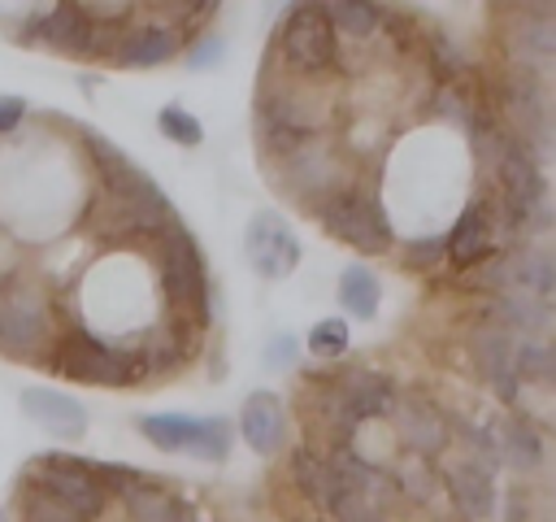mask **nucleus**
I'll use <instances>...</instances> for the list:
<instances>
[{
	"label": "nucleus",
	"mask_w": 556,
	"mask_h": 522,
	"mask_svg": "<svg viewBox=\"0 0 556 522\" xmlns=\"http://www.w3.org/2000/svg\"><path fill=\"white\" fill-rule=\"evenodd\" d=\"M174 222V204L165 200V191L143 174V170H122L117 178L104 183V226L100 235L109 244L122 239H161Z\"/></svg>",
	"instance_id": "obj_1"
},
{
	"label": "nucleus",
	"mask_w": 556,
	"mask_h": 522,
	"mask_svg": "<svg viewBox=\"0 0 556 522\" xmlns=\"http://www.w3.org/2000/svg\"><path fill=\"white\" fill-rule=\"evenodd\" d=\"M56 344L52 304L39 283L9 274L0 287V352L17 361H35Z\"/></svg>",
	"instance_id": "obj_2"
},
{
	"label": "nucleus",
	"mask_w": 556,
	"mask_h": 522,
	"mask_svg": "<svg viewBox=\"0 0 556 522\" xmlns=\"http://www.w3.org/2000/svg\"><path fill=\"white\" fill-rule=\"evenodd\" d=\"M278 52L287 65V78L295 83H321L339 65V39L326 22V4H295L287 9L278 26Z\"/></svg>",
	"instance_id": "obj_3"
},
{
	"label": "nucleus",
	"mask_w": 556,
	"mask_h": 522,
	"mask_svg": "<svg viewBox=\"0 0 556 522\" xmlns=\"http://www.w3.org/2000/svg\"><path fill=\"white\" fill-rule=\"evenodd\" d=\"M52 370L70 383H87V387H135L139 361L126 348H113L96 335H87L83 326H70L65 335H56L52 344Z\"/></svg>",
	"instance_id": "obj_4"
},
{
	"label": "nucleus",
	"mask_w": 556,
	"mask_h": 522,
	"mask_svg": "<svg viewBox=\"0 0 556 522\" xmlns=\"http://www.w3.org/2000/svg\"><path fill=\"white\" fill-rule=\"evenodd\" d=\"M126 26H100L83 4H56V9H43L26 22V35L22 39H39L74 61H96V57H113L117 39H122Z\"/></svg>",
	"instance_id": "obj_5"
},
{
	"label": "nucleus",
	"mask_w": 556,
	"mask_h": 522,
	"mask_svg": "<svg viewBox=\"0 0 556 522\" xmlns=\"http://www.w3.org/2000/svg\"><path fill=\"white\" fill-rule=\"evenodd\" d=\"M156 278L161 291L169 300V309H178L182 318H191L195 326H204V309H208V270L200 261V248L187 231L169 226L161 235L156 248Z\"/></svg>",
	"instance_id": "obj_6"
},
{
	"label": "nucleus",
	"mask_w": 556,
	"mask_h": 522,
	"mask_svg": "<svg viewBox=\"0 0 556 522\" xmlns=\"http://www.w3.org/2000/svg\"><path fill=\"white\" fill-rule=\"evenodd\" d=\"M26 474L35 478V496L52 500L56 509H65V513L78 518V522H96V518H104V509H109V496H104V487L96 483L91 461H78V457H70V452H52V457H39Z\"/></svg>",
	"instance_id": "obj_7"
},
{
	"label": "nucleus",
	"mask_w": 556,
	"mask_h": 522,
	"mask_svg": "<svg viewBox=\"0 0 556 522\" xmlns=\"http://www.w3.org/2000/svg\"><path fill=\"white\" fill-rule=\"evenodd\" d=\"M317 222L326 226V235H334L339 244H352L356 252H387L391 248V226H387V213H382V200L374 187L343 183L326 200Z\"/></svg>",
	"instance_id": "obj_8"
},
{
	"label": "nucleus",
	"mask_w": 556,
	"mask_h": 522,
	"mask_svg": "<svg viewBox=\"0 0 556 522\" xmlns=\"http://www.w3.org/2000/svg\"><path fill=\"white\" fill-rule=\"evenodd\" d=\"M256 117L269 122L274 130L291 135V139H317L330 126V100L295 78H265L261 100H256Z\"/></svg>",
	"instance_id": "obj_9"
},
{
	"label": "nucleus",
	"mask_w": 556,
	"mask_h": 522,
	"mask_svg": "<svg viewBox=\"0 0 556 522\" xmlns=\"http://www.w3.org/2000/svg\"><path fill=\"white\" fill-rule=\"evenodd\" d=\"M278 170H282V178H287L291 200H300L304 213H313V217H317V213L326 209V200L343 187V165H339V152L330 148L326 135L300 139L287 157H278Z\"/></svg>",
	"instance_id": "obj_10"
},
{
	"label": "nucleus",
	"mask_w": 556,
	"mask_h": 522,
	"mask_svg": "<svg viewBox=\"0 0 556 522\" xmlns=\"http://www.w3.org/2000/svg\"><path fill=\"white\" fill-rule=\"evenodd\" d=\"M139 435L161 452H195L204 461H226L230 426L222 418H191V413H143L135 418Z\"/></svg>",
	"instance_id": "obj_11"
},
{
	"label": "nucleus",
	"mask_w": 556,
	"mask_h": 522,
	"mask_svg": "<svg viewBox=\"0 0 556 522\" xmlns=\"http://www.w3.org/2000/svg\"><path fill=\"white\" fill-rule=\"evenodd\" d=\"M243 252H248V265H252L261 278H269V283L287 278V274L300 265V239H295L291 222H287L278 209L252 213V222H248V231H243Z\"/></svg>",
	"instance_id": "obj_12"
},
{
	"label": "nucleus",
	"mask_w": 556,
	"mask_h": 522,
	"mask_svg": "<svg viewBox=\"0 0 556 522\" xmlns=\"http://www.w3.org/2000/svg\"><path fill=\"white\" fill-rule=\"evenodd\" d=\"M495 248H500V209H495L486 196H478V200H469V204L460 209L456 226L447 231L443 257H447L456 270H469V265L486 261Z\"/></svg>",
	"instance_id": "obj_13"
},
{
	"label": "nucleus",
	"mask_w": 556,
	"mask_h": 522,
	"mask_svg": "<svg viewBox=\"0 0 556 522\" xmlns=\"http://www.w3.org/2000/svg\"><path fill=\"white\" fill-rule=\"evenodd\" d=\"M178 52H182V30L148 22V26H126L109 61L122 65V70H152V65L174 61Z\"/></svg>",
	"instance_id": "obj_14"
},
{
	"label": "nucleus",
	"mask_w": 556,
	"mask_h": 522,
	"mask_svg": "<svg viewBox=\"0 0 556 522\" xmlns=\"http://www.w3.org/2000/svg\"><path fill=\"white\" fill-rule=\"evenodd\" d=\"M22 413L43 426L52 439H65V444H78L87 435V409L65 396V391H52V387H26L22 391Z\"/></svg>",
	"instance_id": "obj_15"
},
{
	"label": "nucleus",
	"mask_w": 556,
	"mask_h": 522,
	"mask_svg": "<svg viewBox=\"0 0 556 522\" xmlns=\"http://www.w3.org/2000/svg\"><path fill=\"white\" fill-rule=\"evenodd\" d=\"M473 361H478V374L486 378V387H491L504 405H517V400H521V378H517L513 335H508V331L482 326V331L473 335Z\"/></svg>",
	"instance_id": "obj_16"
},
{
	"label": "nucleus",
	"mask_w": 556,
	"mask_h": 522,
	"mask_svg": "<svg viewBox=\"0 0 556 522\" xmlns=\"http://www.w3.org/2000/svg\"><path fill=\"white\" fill-rule=\"evenodd\" d=\"M239 435L252 452H278L282 439H287V405L274 396V391H252L239 409Z\"/></svg>",
	"instance_id": "obj_17"
},
{
	"label": "nucleus",
	"mask_w": 556,
	"mask_h": 522,
	"mask_svg": "<svg viewBox=\"0 0 556 522\" xmlns=\"http://www.w3.org/2000/svg\"><path fill=\"white\" fill-rule=\"evenodd\" d=\"M395 435H400V444L408 448V457H434V452H443V444H447V422L439 418V409H430L417 391L400 405L395 400Z\"/></svg>",
	"instance_id": "obj_18"
},
{
	"label": "nucleus",
	"mask_w": 556,
	"mask_h": 522,
	"mask_svg": "<svg viewBox=\"0 0 556 522\" xmlns=\"http://www.w3.org/2000/svg\"><path fill=\"white\" fill-rule=\"evenodd\" d=\"M443 487H447L452 505L460 509V518H469V522H486V518L495 513V474L482 470L478 461L460 457V461L443 474Z\"/></svg>",
	"instance_id": "obj_19"
},
{
	"label": "nucleus",
	"mask_w": 556,
	"mask_h": 522,
	"mask_svg": "<svg viewBox=\"0 0 556 522\" xmlns=\"http://www.w3.org/2000/svg\"><path fill=\"white\" fill-rule=\"evenodd\" d=\"M491 431H495L500 465H508L517 474H534L543 465V435H539V426L530 418H504Z\"/></svg>",
	"instance_id": "obj_20"
},
{
	"label": "nucleus",
	"mask_w": 556,
	"mask_h": 522,
	"mask_svg": "<svg viewBox=\"0 0 556 522\" xmlns=\"http://www.w3.org/2000/svg\"><path fill=\"white\" fill-rule=\"evenodd\" d=\"M291 483L300 487L304 500H313L317 509H330V500H334V474H330V461L317 457L313 448H295L291 452Z\"/></svg>",
	"instance_id": "obj_21"
},
{
	"label": "nucleus",
	"mask_w": 556,
	"mask_h": 522,
	"mask_svg": "<svg viewBox=\"0 0 556 522\" xmlns=\"http://www.w3.org/2000/svg\"><path fill=\"white\" fill-rule=\"evenodd\" d=\"M339 304H343V313H352V318H361V322H369L374 313H378V300H382V283H378V274L369 270V265H348L343 274H339Z\"/></svg>",
	"instance_id": "obj_22"
},
{
	"label": "nucleus",
	"mask_w": 556,
	"mask_h": 522,
	"mask_svg": "<svg viewBox=\"0 0 556 522\" xmlns=\"http://www.w3.org/2000/svg\"><path fill=\"white\" fill-rule=\"evenodd\" d=\"M122 513L126 522H195L191 509H182L169 492L161 487H139V492H126L122 496Z\"/></svg>",
	"instance_id": "obj_23"
},
{
	"label": "nucleus",
	"mask_w": 556,
	"mask_h": 522,
	"mask_svg": "<svg viewBox=\"0 0 556 522\" xmlns=\"http://www.w3.org/2000/svg\"><path fill=\"white\" fill-rule=\"evenodd\" d=\"M326 22L339 35L348 39H374L378 26H382V9L378 4H365V0H339V4H326Z\"/></svg>",
	"instance_id": "obj_24"
},
{
	"label": "nucleus",
	"mask_w": 556,
	"mask_h": 522,
	"mask_svg": "<svg viewBox=\"0 0 556 522\" xmlns=\"http://www.w3.org/2000/svg\"><path fill=\"white\" fill-rule=\"evenodd\" d=\"M156 126H161V135H165V139H174V144H182V148H195V144L204 139L200 117H195V113H187L182 104H161Z\"/></svg>",
	"instance_id": "obj_25"
},
{
	"label": "nucleus",
	"mask_w": 556,
	"mask_h": 522,
	"mask_svg": "<svg viewBox=\"0 0 556 522\" xmlns=\"http://www.w3.org/2000/svg\"><path fill=\"white\" fill-rule=\"evenodd\" d=\"M91 474H96V483L104 487V496H126V492H139V487H152L156 478H148L143 470H130V465H117V461H100V465H91Z\"/></svg>",
	"instance_id": "obj_26"
},
{
	"label": "nucleus",
	"mask_w": 556,
	"mask_h": 522,
	"mask_svg": "<svg viewBox=\"0 0 556 522\" xmlns=\"http://www.w3.org/2000/svg\"><path fill=\"white\" fill-rule=\"evenodd\" d=\"M395 487H400L408 500L426 505V500L434 496V470H430V461H426V457H404L400 470H395Z\"/></svg>",
	"instance_id": "obj_27"
},
{
	"label": "nucleus",
	"mask_w": 556,
	"mask_h": 522,
	"mask_svg": "<svg viewBox=\"0 0 556 522\" xmlns=\"http://www.w3.org/2000/svg\"><path fill=\"white\" fill-rule=\"evenodd\" d=\"M308 352L313 357H321V361H334V357H343L348 352V322L343 318H326V322H317L313 331H308Z\"/></svg>",
	"instance_id": "obj_28"
},
{
	"label": "nucleus",
	"mask_w": 556,
	"mask_h": 522,
	"mask_svg": "<svg viewBox=\"0 0 556 522\" xmlns=\"http://www.w3.org/2000/svg\"><path fill=\"white\" fill-rule=\"evenodd\" d=\"M326 513H334V522H382L387 518V509L378 500L356 496V492H343V487H334V500H330Z\"/></svg>",
	"instance_id": "obj_29"
},
{
	"label": "nucleus",
	"mask_w": 556,
	"mask_h": 522,
	"mask_svg": "<svg viewBox=\"0 0 556 522\" xmlns=\"http://www.w3.org/2000/svg\"><path fill=\"white\" fill-rule=\"evenodd\" d=\"M295 352H300V348H295V335L282 331V335H274V339L265 344V357H261V361H265V370H291Z\"/></svg>",
	"instance_id": "obj_30"
},
{
	"label": "nucleus",
	"mask_w": 556,
	"mask_h": 522,
	"mask_svg": "<svg viewBox=\"0 0 556 522\" xmlns=\"http://www.w3.org/2000/svg\"><path fill=\"white\" fill-rule=\"evenodd\" d=\"M222 57H226L222 35H200V39H195V48L187 52V65H191V70H204V65H217Z\"/></svg>",
	"instance_id": "obj_31"
},
{
	"label": "nucleus",
	"mask_w": 556,
	"mask_h": 522,
	"mask_svg": "<svg viewBox=\"0 0 556 522\" xmlns=\"http://www.w3.org/2000/svg\"><path fill=\"white\" fill-rule=\"evenodd\" d=\"M439 257H443V239H413V244H404V265L426 270V265H434Z\"/></svg>",
	"instance_id": "obj_32"
},
{
	"label": "nucleus",
	"mask_w": 556,
	"mask_h": 522,
	"mask_svg": "<svg viewBox=\"0 0 556 522\" xmlns=\"http://www.w3.org/2000/svg\"><path fill=\"white\" fill-rule=\"evenodd\" d=\"M26 522H78V518H70L65 509H56L43 496H26Z\"/></svg>",
	"instance_id": "obj_33"
},
{
	"label": "nucleus",
	"mask_w": 556,
	"mask_h": 522,
	"mask_svg": "<svg viewBox=\"0 0 556 522\" xmlns=\"http://www.w3.org/2000/svg\"><path fill=\"white\" fill-rule=\"evenodd\" d=\"M22 117H26V100L22 96H0V135L13 130Z\"/></svg>",
	"instance_id": "obj_34"
},
{
	"label": "nucleus",
	"mask_w": 556,
	"mask_h": 522,
	"mask_svg": "<svg viewBox=\"0 0 556 522\" xmlns=\"http://www.w3.org/2000/svg\"><path fill=\"white\" fill-rule=\"evenodd\" d=\"M530 513H526V492L521 487H513L508 492V522H526Z\"/></svg>",
	"instance_id": "obj_35"
},
{
	"label": "nucleus",
	"mask_w": 556,
	"mask_h": 522,
	"mask_svg": "<svg viewBox=\"0 0 556 522\" xmlns=\"http://www.w3.org/2000/svg\"><path fill=\"white\" fill-rule=\"evenodd\" d=\"M0 522H9V513H4V509H0Z\"/></svg>",
	"instance_id": "obj_36"
},
{
	"label": "nucleus",
	"mask_w": 556,
	"mask_h": 522,
	"mask_svg": "<svg viewBox=\"0 0 556 522\" xmlns=\"http://www.w3.org/2000/svg\"><path fill=\"white\" fill-rule=\"evenodd\" d=\"M0 287H4V278H0Z\"/></svg>",
	"instance_id": "obj_37"
}]
</instances>
